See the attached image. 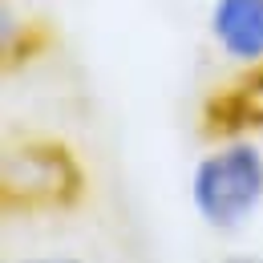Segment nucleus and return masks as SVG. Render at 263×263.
I'll list each match as a JSON object with an SVG mask.
<instances>
[{
  "label": "nucleus",
  "instance_id": "6",
  "mask_svg": "<svg viewBox=\"0 0 263 263\" xmlns=\"http://www.w3.org/2000/svg\"><path fill=\"white\" fill-rule=\"evenodd\" d=\"M21 263H85V259H73V255H36V259H21Z\"/></svg>",
  "mask_w": 263,
  "mask_h": 263
},
{
  "label": "nucleus",
  "instance_id": "5",
  "mask_svg": "<svg viewBox=\"0 0 263 263\" xmlns=\"http://www.w3.org/2000/svg\"><path fill=\"white\" fill-rule=\"evenodd\" d=\"M53 33L45 21L36 16H16L4 4V25H0V49H4V73H12L16 65H29L41 53H49Z\"/></svg>",
  "mask_w": 263,
  "mask_h": 263
},
{
  "label": "nucleus",
  "instance_id": "7",
  "mask_svg": "<svg viewBox=\"0 0 263 263\" xmlns=\"http://www.w3.org/2000/svg\"><path fill=\"white\" fill-rule=\"evenodd\" d=\"M223 263H263V255H251V251H235V255H227Z\"/></svg>",
  "mask_w": 263,
  "mask_h": 263
},
{
  "label": "nucleus",
  "instance_id": "1",
  "mask_svg": "<svg viewBox=\"0 0 263 263\" xmlns=\"http://www.w3.org/2000/svg\"><path fill=\"white\" fill-rule=\"evenodd\" d=\"M89 174L77 150L53 134L8 142L0 158V211L4 215H61L81 206Z\"/></svg>",
  "mask_w": 263,
  "mask_h": 263
},
{
  "label": "nucleus",
  "instance_id": "2",
  "mask_svg": "<svg viewBox=\"0 0 263 263\" xmlns=\"http://www.w3.org/2000/svg\"><path fill=\"white\" fill-rule=\"evenodd\" d=\"M191 206L219 235L247 227L263 206V150L247 138H219L191 170Z\"/></svg>",
  "mask_w": 263,
  "mask_h": 263
},
{
  "label": "nucleus",
  "instance_id": "4",
  "mask_svg": "<svg viewBox=\"0 0 263 263\" xmlns=\"http://www.w3.org/2000/svg\"><path fill=\"white\" fill-rule=\"evenodd\" d=\"M206 29L231 65H263V0H215Z\"/></svg>",
  "mask_w": 263,
  "mask_h": 263
},
{
  "label": "nucleus",
  "instance_id": "3",
  "mask_svg": "<svg viewBox=\"0 0 263 263\" xmlns=\"http://www.w3.org/2000/svg\"><path fill=\"white\" fill-rule=\"evenodd\" d=\"M202 138H235L263 130V65L243 69L235 81L206 93L198 114Z\"/></svg>",
  "mask_w": 263,
  "mask_h": 263
}]
</instances>
